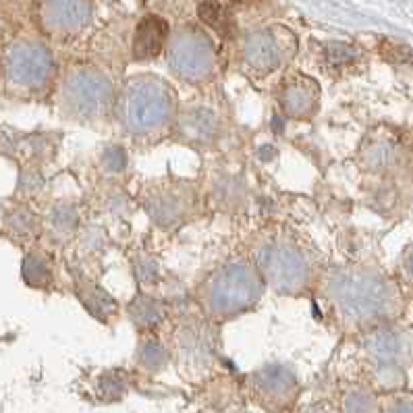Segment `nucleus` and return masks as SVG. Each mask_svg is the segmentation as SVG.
Here are the masks:
<instances>
[{
  "mask_svg": "<svg viewBox=\"0 0 413 413\" xmlns=\"http://www.w3.org/2000/svg\"><path fill=\"white\" fill-rule=\"evenodd\" d=\"M249 260L258 268L264 285L280 295H304L316 287V251L301 235L287 227L262 229L249 247Z\"/></svg>",
  "mask_w": 413,
  "mask_h": 413,
  "instance_id": "nucleus-1",
  "label": "nucleus"
},
{
  "mask_svg": "<svg viewBox=\"0 0 413 413\" xmlns=\"http://www.w3.org/2000/svg\"><path fill=\"white\" fill-rule=\"evenodd\" d=\"M264 287L249 256H235L208 273L196 289V299L208 320L225 322L253 310L262 299Z\"/></svg>",
  "mask_w": 413,
  "mask_h": 413,
  "instance_id": "nucleus-2",
  "label": "nucleus"
},
{
  "mask_svg": "<svg viewBox=\"0 0 413 413\" xmlns=\"http://www.w3.org/2000/svg\"><path fill=\"white\" fill-rule=\"evenodd\" d=\"M179 98L162 79L136 77L114 102L123 131L136 141H158L174 129Z\"/></svg>",
  "mask_w": 413,
  "mask_h": 413,
  "instance_id": "nucleus-3",
  "label": "nucleus"
},
{
  "mask_svg": "<svg viewBox=\"0 0 413 413\" xmlns=\"http://www.w3.org/2000/svg\"><path fill=\"white\" fill-rule=\"evenodd\" d=\"M322 295L345 324L370 322L384 308V282L357 268H330L322 278Z\"/></svg>",
  "mask_w": 413,
  "mask_h": 413,
  "instance_id": "nucleus-4",
  "label": "nucleus"
},
{
  "mask_svg": "<svg viewBox=\"0 0 413 413\" xmlns=\"http://www.w3.org/2000/svg\"><path fill=\"white\" fill-rule=\"evenodd\" d=\"M139 204L158 229L176 231L196 220L200 191L187 179H158L139 189Z\"/></svg>",
  "mask_w": 413,
  "mask_h": 413,
  "instance_id": "nucleus-5",
  "label": "nucleus"
},
{
  "mask_svg": "<svg viewBox=\"0 0 413 413\" xmlns=\"http://www.w3.org/2000/svg\"><path fill=\"white\" fill-rule=\"evenodd\" d=\"M116 98H112L110 81L94 71H77L65 79L61 88L59 108L75 123L98 125L114 110Z\"/></svg>",
  "mask_w": 413,
  "mask_h": 413,
  "instance_id": "nucleus-6",
  "label": "nucleus"
},
{
  "mask_svg": "<svg viewBox=\"0 0 413 413\" xmlns=\"http://www.w3.org/2000/svg\"><path fill=\"white\" fill-rule=\"evenodd\" d=\"M171 359L187 376H200L214 366L218 353V328L216 322L204 313L183 316L171 335Z\"/></svg>",
  "mask_w": 413,
  "mask_h": 413,
  "instance_id": "nucleus-7",
  "label": "nucleus"
},
{
  "mask_svg": "<svg viewBox=\"0 0 413 413\" xmlns=\"http://www.w3.org/2000/svg\"><path fill=\"white\" fill-rule=\"evenodd\" d=\"M174 136L191 148H210L222 131V116L208 100H191L179 106L174 119Z\"/></svg>",
  "mask_w": 413,
  "mask_h": 413,
  "instance_id": "nucleus-8",
  "label": "nucleus"
},
{
  "mask_svg": "<svg viewBox=\"0 0 413 413\" xmlns=\"http://www.w3.org/2000/svg\"><path fill=\"white\" fill-rule=\"evenodd\" d=\"M249 388L258 403L266 409H285L293 403L299 390V380L293 368L285 364H266L249 374Z\"/></svg>",
  "mask_w": 413,
  "mask_h": 413,
  "instance_id": "nucleus-9",
  "label": "nucleus"
},
{
  "mask_svg": "<svg viewBox=\"0 0 413 413\" xmlns=\"http://www.w3.org/2000/svg\"><path fill=\"white\" fill-rule=\"evenodd\" d=\"M276 104L287 119L308 121L318 112L320 88L308 75H291L280 83L276 92Z\"/></svg>",
  "mask_w": 413,
  "mask_h": 413,
  "instance_id": "nucleus-10",
  "label": "nucleus"
},
{
  "mask_svg": "<svg viewBox=\"0 0 413 413\" xmlns=\"http://www.w3.org/2000/svg\"><path fill=\"white\" fill-rule=\"evenodd\" d=\"M8 83L21 90H40L48 83L50 65L46 56L34 48H19L11 54L6 65Z\"/></svg>",
  "mask_w": 413,
  "mask_h": 413,
  "instance_id": "nucleus-11",
  "label": "nucleus"
},
{
  "mask_svg": "<svg viewBox=\"0 0 413 413\" xmlns=\"http://www.w3.org/2000/svg\"><path fill=\"white\" fill-rule=\"evenodd\" d=\"M75 285V295L81 301V306L90 311V316H94L100 322H110L112 318H116L119 313V304L116 299L100 287L96 280H92L90 276L77 275L73 278Z\"/></svg>",
  "mask_w": 413,
  "mask_h": 413,
  "instance_id": "nucleus-12",
  "label": "nucleus"
},
{
  "mask_svg": "<svg viewBox=\"0 0 413 413\" xmlns=\"http://www.w3.org/2000/svg\"><path fill=\"white\" fill-rule=\"evenodd\" d=\"M169 40V23L158 15H148L139 21L133 35V59L152 61L156 59Z\"/></svg>",
  "mask_w": 413,
  "mask_h": 413,
  "instance_id": "nucleus-13",
  "label": "nucleus"
},
{
  "mask_svg": "<svg viewBox=\"0 0 413 413\" xmlns=\"http://www.w3.org/2000/svg\"><path fill=\"white\" fill-rule=\"evenodd\" d=\"M127 316L141 335H152V333H158V328L167 322L169 308L162 299L145 291H139L131 299V304L127 306Z\"/></svg>",
  "mask_w": 413,
  "mask_h": 413,
  "instance_id": "nucleus-14",
  "label": "nucleus"
},
{
  "mask_svg": "<svg viewBox=\"0 0 413 413\" xmlns=\"http://www.w3.org/2000/svg\"><path fill=\"white\" fill-rule=\"evenodd\" d=\"M210 200L222 212H235V210L245 208L247 191H245V181L241 174L218 172L210 185Z\"/></svg>",
  "mask_w": 413,
  "mask_h": 413,
  "instance_id": "nucleus-15",
  "label": "nucleus"
},
{
  "mask_svg": "<svg viewBox=\"0 0 413 413\" xmlns=\"http://www.w3.org/2000/svg\"><path fill=\"white\" fill-rule=\"evenodd\" d=\"M48 235L56 243H69L77 239L79 233V208L73 202H56L54 206L48 210L44 218Z\"/></svg>",
  "mask_w": 413,
  "mask_h": 413,
  "instance_id": "nucleus-16",
  "label": "nucleus"
},
{
  "mask_svg": "<svg viewBox=\"0 0 413 413\" xmlns=\"http://www.w3.org/2000/svg\"><path fill=\"white\" fill-rule=\"evenodd\" d=\"M156 335L158 333L141 335L138 353H136L138 366L143 372H150V374L162 372L169 366V361H171V349H169V345L162 343Z\"/></svg>",
  "mask_w": 413,
  "mask_h": 413,
  "instance_id": "nucleus-17",
  "label": "nucleus"
},
{
  "mask_svg": "<svg viewBox=\"0 0 413 413\" xmlns=\"http://www.w3.org/2000/svg\"><path fill=\"white\" fill-rule=\"evenodd\" d=\"M21 275H23V280L30 287L46 289V287H50L54 282V266H52L50 258L42 249H32L23 258Z\"/></svg>",
  "mask_w": 413,
  "mask_h": 413,
  "instance_id": "nucleus-18",
  "label": "nucleus"
},
{
  "mask_svg": "<svg viewBox=\"0 0 413 413\" xmlns=\"http://www.w3.org/2000/svg\"><path fill=\"white\" fill-rule=\"evenodd\" d=\"M198 17L220 37H231L235 34V19L220 0H202L198 4Z\"/></svg>",
  "mask_w": 413,
  "mask_h": 413,
  "instance_id": "nucleus-19",
  "label": "nucleus"
},
{
  "mask_svg": "<svg viewBox=\"0 0 413 413\" xmlns=\"http://www.w3.org/2000/svg\"><path fill=\"white\" fill-rule=\"evenodd\" d=\"M280 52L278 46H275L270 40H258L249 46L247 50V65L253 73H258L260 77L270 75L273 71L278 69L280 65Z\"/></svg>",
  "mask_w": 413,
  "mask_h": 413,
  "instance_id": "nucleus-20",
  "label": "nucleus"
},
{
  "mask_svg": "<svg viewBox=\"0 0 413 413\" xmlns=\"http://www.w3.org/2000/svg\"><path fill=\"white\" fill-rule=\"evenodd\" d=\"M6 231L17 239H34L40 231V218L28 206H15L2 216Z\"/></svg>",
  "mask_w": 413,
  "mask_h": 413,
  "instance_id": "nucleus-21",
  "label": "nucleus"
},
{
  "mask_svg": "<svg viewBox=\"0 0 413 413\" xmlns=\"http://www.w3.org/2000/svg\"><path fill=\"white\" fill-rule=\"evenodd\" d=\"M100 208L106 216H112V218H125L131 214V204H129L125 191L114 183H110V187L102 193Z\"/></svg>",
  "mask_w": 413,
  "mask_h": 413,
  "instance_id": "nucleus-22",
  "label": "nucleus"
},
{
  "mask_svg": "<svg viewBox=\"0 0 413 413\" xmlns=\"http://www.w3.org/2000/svg\"><path fill=\"white\" fill-rule=\"evenodd\" d=\"M96 388L104 401H119L129 390L127 376L121 370H108V372L100 374Z\"/></svg>",
  "mask_w": 413,
  "mask_h": 413,
  "instance_id": "nucleus-23",
  "label": "nucleus"
},
{
  "mask_svg": "<svg viewBox=\"0 0 413 413\" xmlns=\"http://www.w3.org/2000/svg\"><path fill=\"white\" fill-rule=\"evenodd\" d=\"M131 266H133V276H136V280L143 287L145 293H148V289L156 287V282H158V278H160V268H158V262H156L150 253L139 251L138 256L133 258Z\"/></svg>",
  "mask_w": 413,
  "mask_h": 413,
  "instance_id": "nucleus-24",
  "label": "nucleus"
},
{
  "mask_svg": "<svg viewBox=\"0 0 413 413\" xmlns=\"http://www.w3.org/2000/svg\"><path fill=\"white\" fill-rule=\"evenodd\" d=\"M345 413H372L374 399L366 390H349L343 401Z\"/></svg>",
  "mask_w": 413,
  "mask_h": 413,
  "instance_id": "nucleus-25",
  "label": "nucleus"
},
{
  "mask_svg": "<svg viewBox=\"0 0 413 413\" xmlns=\"http://www.w3.org/2000/svg\"><path fill=\"white\" fill-rule=\"evenodd\" d=\"M42 185H44V179H42L40 171L35 167H28V169H23L21 174H19V187H17V191L23 193V196H32V193L42 189Z\"/></svg>",
  "mask_w": 413,
  "mask_h": 413,
  "instance_id": "nucleus-26",
  "label": "nucleus"
},
{
  "mask_svg": "<svg viewBox=\"0 0 413 413\" xmlns=\"http://www.w3.org/2000/svg\"><path fill=\"white\" fill-rule=\"evenodd\" d=\"M102 167L108 174H119L125 171L127 167V158L123 156L121 148H108L102 156Z\"/></svg>",
  "mask_w": 413,
  "mask_h": 413,
  "instance_id": "nucleus-27",
  "label": "nucleus"
},
{
  "mask_svg": "<svg viewBox=\"0 0 413 413\" xmlns=\"http://www.w3.org/2000/svg\"><path fill=\"white\" fill-rule=\"evenodd\" d=\"M388 413H413V403H409V401H395V403H390Z\"/></svg>",
  "mask_w": 413,
  "mask_h": 413,
  "instance_id": "nucleus-28",
  "label": "nucleus"
},
{
  "mask_svg": "<svg viewBox=\"0 0 413 413\" xmlns=\"http://www.w3.org/2000/svg\"><path fill=\"white\" fill-rule=\"evenodd\" d=\"M301 413H330V412H328V407H324V405H310V407H306Z\"/></svg>",
  "mask_w": 413,
  "mask_h": 413,
  "instance_id": "nucleus-29",
  "label": "nucleus"
},
{
  "mask_svg": "<svg viewBox=\"0 0 413 413\" xmlns=\"http://www.w3.org/2000/svg\"><path fill=\"white\" fill-rule=\"evenodd\" d=\"M229 2H237V4H249V2H253V0H229Z\"/></svg>",
  "mask_w": 413,
  "mask_h": 413,
  "instance_id": "nucleus-30",
  "label": "nucleus"
},
{
  "mask_svg": "<svg viewBox=\"0 0 413 413\" xmlns=\"http://www.w3.org/2000/svg\"><path fill=\"white\" fill-rule=\"evenodd\" d=\"M4 216V210H2V206H0V218Z\"/></svg>",
  "mask_w": 413,
  "mask_h": 413,
  "instance_id": "nucleus-31",
  "label": "nucleus"
}]
</instances>
